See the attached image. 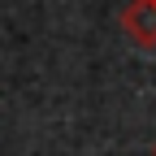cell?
I'll use <instances>...</instances> for the list:
<instances>
[{"label":"cell","mask_w":156,"mask_h":156,"mask_svg":"<svg viewBox=\"0 0 156 156\" xmlns=\"http://www.w3.org/2000/svg\"><path fill=\"white\" fill-rule=\"evenodd\" d=\"M122 30L130 35V44L156 48V0H130L122 9Z\"/></svg>","instance_id":"6da1fadb"},{"label":"cell","mask_w":156,"mask_h":156,"mask_svg":"<svg viewBox=\"0 0 156 156\" xmlns=\"http://www.w3.org/2000/svg\"><path fill=\"white\" fill-rule=\"evenodd\" d=\"M152 156H156V147H152Z\"/></svg>","instance_id":"7a4b0ae2"}]
</instances>
